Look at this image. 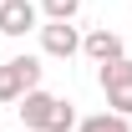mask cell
Listing matches in <instances>:
<instances>
[{"instance_id":"cell-1","label":"cell","mask_w":132,"mask_h":132,"mask_svg":"<svg viewBox=\"0 0 132 132\" xmlns=\"http://www.w3.org/2000/svg\"><path fill=\"white\" fill-rule=\"evenodd\" d=\"M56 102L61 97H51V92H26L20 97V122H26V132H51V117H56Z\"/></svg>"},{"instance_id":"cell-6","label":"cell","mask_w":132,"mask_h":132,"mask_svg":"<svg viewBox=\"0 0 132 132\" xmlns=\"http://www.w3.org/2000/svg\"><path fill=\"white\" fill-rule=\"evenodd\" d=\"M20 97H26V76L15 61H5L0 66V102H20Z\"/></svg>"},{"instance_id":"cell-8","label":"cell","mask_w":132,"mask_h":132,"mask_svg":"<svg viewBox=\"0 0 132 132\" xmlns=\"http://www.w3.org/2000/svg\"><path fill=\"white\" fill-rule=\"evenodd\" d=\"M41 5H46V15H51V20H71L76 10H81V0H41Z\"/></svg>"},{"instance_id":"cell-7","label":"cell","mask_w":132,"mask_h":132,"mask_svg":"<svg viewBox=\"0 0 132 132\" xmlns=\"http://www.w3.org/2000/svg\"><path fill=\"white\" fill-rule=\"evenodd\" d=\"M81 132H132V127H127V117H122V112H102V117H86Z\"/></svg>"},{"instance_id":"cell-9","label":"cell","mask_w":132,"mask_h":132,"mask_svg":"<svg viewBox=\"0 0 132 132\" xmlns=\"http://www.w3.org/2000/svg\"><path fill=\"white\" fill-rule=\"evenodd\" d=\"M15 66H20V76H26V92H36L41 86V61L36 56H15Z\"/></svg>"},{"instance_id":"cell-11","label":"cell","mask_w":132,"mask_h":132,"mask_svg":"<svg viewBox=\"0 0 132 132\" xmlns=\"http://www.w3.org/2000/svg\"><path fill=\"white\" fill-rule=\"evenodd\" d=\"M107 102H112V112L132 117V86H117V92H107Z\"/></svg>"},{"instance_id":"cell-3","label":"cell","mask_w":132,"mask_h":132,"mask_svg":"<svg viewBox=\"0 0 132 132\" xmlns=\"http://www.w3.org/2000/svg\"><path fill=\"white\" fill-rule=\"evenodd\" d=\"M36 26V5L31 0H0V31L5 36H26Z\"/></svg>"},{"instance_id":"cell-10","label":"cell","mask_w":132,"mask_h":132,"mask_svg":"<svg viewBox=\"0 0 132 132\" xmlns=\"http://www.w3.org/2000/svg\"><path fill=\"white\" fill-rule=\"evenodd\" d=\"M76 127V112H71V102H56V117H51V132H71Z\"/></svg>"},{"instance_id":"cell-2","label":"cell","mask_w":132,"mask_h":132,"mask_svg":"<svg viewBox=\"0 0 132 132\" xmlns=\"http://www.w3.org/2000/svg\"><path fill=\"white\" fill-rule=\"evenodd\" d=\"M41 46H46V56H76V51H81V36H76V26H71V20H51L46 31H41Z\"/></svg>"},{"instance_id":"cell-4","label":"cell","mask_w":132,"mask_h":132,"mask_svg":"<svg viewBox=\"0 0 132 132\" xmlns=\"http://www.w3.org/2000/svg\"><path fill=\"white\" fill-rule=\"evenodd\" d=\"M81 51L102 66V61H112V56H122V41H117V31H107V26H102V31H92V36L81 41Z\"/></svg>"},{"instance_id":"cell-5","label":"cell","mask_w":132,"mask_h":132,"mask_svg":"<svg viewBox=\"0 0 132 132\" xmlns=\"http://www.w3.org/2000/svg\"><path fill=\"white\" fill-rule=\"evenodd\" d=\"M117 86H132V56L102 61V92H117Z\"/></svg>"}]
</instances>
